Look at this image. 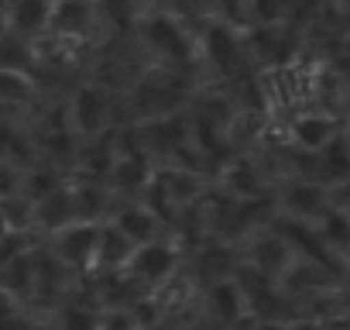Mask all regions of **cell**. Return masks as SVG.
<instances>
[{"instance_id":"14","label":"cell","mask_w":350,"mask_h":330,"mask_svg":"<svg viewBox=\"0 0 350 330\" xmlns=\"http://www.w3.org/2000/svg\"><path fill=\"white\" fill-rule=\"evenodd\" d=\"M52 330H96V306L86 299H69L52 313Z\"/></svg>"},{"instance_id":"13","label":"cell","mask_w":350,"mask_h":330,"mask_svg":"<svg viewBox=\"0 0 350 330\" xmlns=\"http://www.w3.org/2000/svg\"><path fill=\"white\" fill-rule=\"evenodd\" d=\"M220 193L234 203H254L265 196V173L251 158H234L220 173Z\"/></svg>"},{"instance_id":"3","label":"cell","mask_w":350,"mask_h":330,"mask_svg":"<svg viewBox=\"0 0 350 330\" xmlns=\"http://www.w3.org/2000/svg\"><path fill=\"white\" fill-rule=\"evenodd\" d=\"M113 93H107L96 83H83L79 90H72L62 117L66 127L76 141H96L103 134H110L117 127V110H113Z\"/></svg>"},{"instance_id":"8","label":"cell","mask_w":350,"mask_h":330,"mask_svg":"<svg viewBox=\"0 0 350 330\" xmlns=\"http://www.w3.org/2000/svg\"><path fill=\"white\" fill-rule=\"evenodd\" d=\"M107 224H113L134 248H144V244L165 238V220H158L141 200H120Z\"/></svg>"},{"instance_id":"11","label":"cell","mask_w":350,"mask_h":330,"mask_svg":"<svg viewBox=\"0 0 350 330\" xmlns=\"http://www.w3.org/2000/svg\"><path fill=\"white\" fill-rule=\"evenodd\" d=\"M76 224V210H72V196H69V179L45 193L42 200L31 203V234H42V238H52L55 231Z\"/></svg>"},{"instance_id":"9","label":"cell","mask_w":350,"mask_h":330,"mask_svg":"<svg viewBox=\"0 0 350 330\" xmlns=\"http://www.w3.org/2000/svg\"><path fill=\"white\" fill-rule=\"evenodd\" d=\"M69 196H72L76 224H107L120 203L107 190V183H96V179H69Z\"/></svg>"},{"instance_id":"4","label":"cell","mask_w":350,"mask_h":330,"mask_svg":"<svg viewBox=\"0 0 350 330\" xmlns=\"http://www.w3.org/2000/svg\"><path fill=\"white\" fill-rule=\"evenodd\" d=\"M96 231L100 224H69L62 231H55L52 238H45V255L62 265L69 275L86 279L90 275V262H93V244H96Z\"/></svg>"},{"instance_id":"10","label":"cell","mask_w":350,"mask_h":330,"mask_svg":"<svg viewBox=\"0 0 350 330\" xmlns=\"http://www.w3.org/2000/svg\"><path fill=\"white\" fill-rule=\"evenodd\" d=\"M206 313L213 316V323L220 330H241L251 320L247 299H244V292H241V285L234 279L206 285Z\"/></svg>"},{"instance_id":"7","label":"cell","mask_w":350,"mask_h":330,"mask_svg":"<svg viewBox=\"0 0 350 330\" xmlns=\"http://www.w3.org/2000/svg\"><path fill=\"white\" fill-rule=\"evenodd\" d=\"M131 255H134V244L113 224H100L96 244H93V262H90V275L86 279H117V275H124Z\"/></svg>"},{"instance_id":"16","label":"cell","mask_w":350,"mask_h":330,"mask_svg":"<svg viewBox=\"0 0 350 330\" xmlns=\"http://www.w3.org/2000/svg\"><path fill=\"white\" fill-rule=\"evenodd\" d=\"M343 323H319L312 316H292L285 320V330H340Z\"/></svg>"},{"instance_id":"6","label":"cell","mask_w":350,"mask_h":330,"mask_svg":"<svg viewBox=\"0 0 350 330\" xmlns=\"http://www.w3.org/2000/svg\"><path fill=\"white\" fill-rule=\"evenodd\" d=\"M151 176H154V165L141 151H117L103 183L117 200H137L148 190Z\"/></svg>"},{"instance_id":"1","label":"cell","mask_w":350,"mask_h":330,"mask_svg":"<svg viewBox=\"0 0 350 330\" xmlns=\"http://www.w3.org/2000/svg\"><path fill=\"white\" fill-rule=\"evenodd\" d=\"M124 100L131 107V124H144V120H161V117H175L186 114V100H189V86L186 76L168 73V69H141L134 76V83L124 90Z\"/></svg>"},{"instance_id":"5","label":"cell","mask_w":350,"mask_h":330,"mask_svg":"<svg viewBox=\"0 0 350 330\" xmlns=\"http://www.w3.org/2000/svg\"><path fill=\"white\" fill-rule=\"evenodd\" d=\"M285 138L292 144V151L299 155H319L329 144H336L343 138V120L340 114H326V110H302L288 120Z\"/></svg>"},{"instance_id":"15","label":"cell","mask_w":350,"mask_h":330,"mask_svg":"<svg viewBox=\"0 0 350 330\" xmlns=\"http://www.w3.org/2000/svg\"><path fill=\"white\" fill-rule=\"evenodd\" d=\"M96 330H141L131 306H103L96 309Z\"/></svg>"},{"instance_id":"2","label":"cell","mask_w":350,"mask_h":330,"mask_svg":"<svg viewBox=\"0 0 350 330\" xmlns=\"http://www.w3.org/2000/svg\"><path fill=\"white\" fill-rule=\"evenodd\" d=\"M186 265V251L179 241L172 238H161V241H151L144 248H134L127 268H124V279L127 285L137 292V299H148L154 296L168 279H175Z\"/></svg>"},{"instance_id":"12","label":"cell","mask_w":350,"mask_h":330,"mask_svg":"<svg viewBox=\"0 0 350 330\" xmlns=\"http://www.w3.org/2000/svg\"><path fill=\"white\" fill-rule=\"evenodd\" d=\"M0 8H4V35L18 38L28 49H35L45 38L52 4H31L28 0V4H0Z\"/></svg>"}]
</instances>
